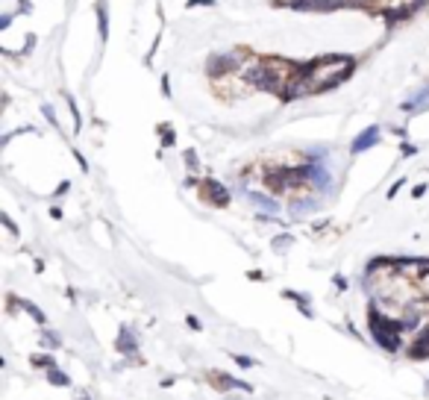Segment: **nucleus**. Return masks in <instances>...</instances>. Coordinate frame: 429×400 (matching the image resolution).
I'll use <instances>...</instances> for the list:
<instances>
[{"label": "nucleus", "instance_id": "nucleus-1", "mask_svg": "<svg viewBox=\"0 0 429 400\" xmlns=\"http://www.w3.org/2000/svg\"><path fill=\"white\" fill-rule=\"evenodd\" d=\"M353 71H356V59L347 56V53H327V56H318V59L306 62L312 94H324V91L341 85L344 80H350Z\"/></svg>", "mask_w": 429, "mask_h": 400}, {"label": "nucleus", "instance_id": "nucleus-2", "mask_svg": "<svg viewBox=\"0 0 429 400\" xmlns=\"http://www.w3.org/2000/svg\"><path fill=\"white\" fill-rule=\"evenodd\" d=\"M368 324H371V336L374 342L385 350V353H397L400 345H403V333H406V324L397 321V318H388L385 312H379L374 303L368 306Z\"/></svg>", "mask_w": 429, "mask_h": 400}, {"label": "nucleus", "instance_id": "nucleus-3", "mask_svg": "<svg viewBox=\"0 0 429 400\" xmlns=\"http://www.w3.org/2000/svg\"><path fill=\"white\" fill-rule=\"evenodd\" d=\"M306 183H312V168H309V162H306V165H294V168H268V171H265V186H268L274 194L300 188V186H306Z\"/></svg>", "mask_w": 429, "mask_h": 400}, {"label": "nucleus", "instance_id": "nucleus-4", "mask_svg": "<svg viewBox=\"0 0 429 400\" xmlns=\"http://www.w3.org/2000/svg\"><path fill=\"white\" fill-rule=\"evenodd\" d=\"M241 53H235V50H227V53H212L209 59H206V71H209V77H227V74H235L238 71V65H241Z\"/></svg>", "mask_w": 429, "mask_h": 400}, {"label": "nucleus", "instance_id": "nucleus-5", "mask_svg": "<svg viewBox=\"0 0 429 400\" xmlns=\"http://www.w3.org/2000/svg\"><path fill=\"white\" fill-rule=\"evenodd\" d=\"M206 383L215 389V392H232V389H241V392H253V386L247 383V380H235L232 374H227V371H209L206 374Z\"/></svg>", "mask_w": 429, "mask_h": 400}, {"label": "nucleus", "instance_id": "nucleus-6", "mask_svg": "<svg viewBox=\"0 0 429 400\" xmlns=\"http://www.w3.org/2000/svg\"><path fill=\"white\" fill-rule=\"evenodd\" d=\"M282 3L288 9H297V12H335L341 6H350L347 0H282Z\"/></svg>", "mask_w": 429, "mask_h": 400}, {"label": "nucleus", "instance_id": "nucleus-7", "mask_svg": "<svg viewBox=\"0 0 429 400\" xmlns=\"http://www.w3.org/2000/svg\"><path fill=\"white\" fill-rule=\"evenodd\" d=\"M200 191H203V200H206V203H212L215 209L229 206V191H227L218 180H203V183H200Z\"/></svg>", "mask_w": 429, "mask_h": 400}, {"label": "nucleus", "instance_id": "nucleus-8", "mask_svg": "<svg viewBox=\"0 0 429 400\" xmlns=\"http://www.w3.org/2000/svg\"><path fill=\"white\" fill-rule=\"evenodd\" d=\"M379 138H382V130L374 124V127H368V130H362L356 138H353V144H350V153L353 156H359V153H365V150H371L374 144H379Z\"/></svg>", "mask_w": 429, "mask_h": 400}, {"label": "nucleus", "instance_id": "nucleus-9", "mask_svg": "<svg viewBox=\"0 0 429 400\" xmlns=\"http://www.w3.org/2000/svg\"><path fill=\"white\" fill-rule=\"evenodd\" d=\"M115 350H118L121 356H135V353H138V342H135V333H132L129 327H121V330H118Z\"/></svg>", "mask_w": 429, "mask_h": 400}, {"label": "nucleus", "instance_id": "nucleus-10", "mask_svg": "<svg viewBox=\"0 0 429 400\" xmlns=\"http://www.w3.org/2000/svg\"><path fill=\"white\" fill-rule=\"evenodd\" d=\"M409 359H429V327L409 345Z\"/></svg>", "mask_w": 429, "mask_h": 400}, {"label": "nucleus", "instance_id": "nucleus-11", "mask_svg": "<svg viewBox=\"0 0 429 400\" xmlns=\"http://www.w3.org/2000/svg\"><path fill=\"white\" fill-rule=\"evenodd\" d=\"M97 32H100V41L109 38V12H106V0H97Z\"/></svg>", "mask_w": 429, "mask_h": 400}, {"label": "nucleus", "instance_id": "nucleus-12", "mask_svg": "<svg viewBox=\"0 0 429 400\" xmlns=\"http://www.w3.org/2000/svg\"><path fill=\"white\" fill-rule=\"evenodd\" d=\"M288 209H291L294 218H300L303 212H315V209H318V200H315V197H297V200H291Z\"/></svg>", "mask_w": 429, "mask_h": 400}, {"label": "nucleus", "instance_id": "nucleus-13", "mask_svg": "<svg viewBox=\"0 0 429 400\" xmlns=\"http://www.w3.org/2000/svg\"><path fill=\"white\" fill-rule=\"evenodd\" d=\"M427 103H429V85H427V88H421L412 100H403V106H400V109H403V112H415V109H421V106H427Z\"/></svg>", "mask_w": 429, "mask_h": 400}, {"label": "nucleus", "instance_id": "nucleus-14", "mask_svg": "<svg viewBox=\"0 0 429 400\" xmlns=\"http://www.w3.org/2000/svg\"><path fill=\"white\" fill-rule=\"evenodd\" d=\"M44 374H47V383L56 386V389H68V386H71V377H68L65 371H59V368H50V371H44Z\"/></svg>", "mask_w": 429, "mask_h": 400}, {"label": "nucleus", "instance_id": "nucleus-15", "mask_svg": "<svg viewBox=\"0 0 429 400\" xmlns=\"http://www.w3.org/2000/svg\"><path fill=\"white\" fill-rule=\"evenodd\" d=\"M282 297L294 300V303H297V309H300V312H303L306 318H312V315H315V312L309 309V306H312V303H309V297H303V294H297V292H282Z\"/></svg>", "mask_w": 429, "mask_h": 400}, {"label": "nucleus", "instance_id": "nucleus-16", "mask_svg": "<svg viewBox=\"0 0 429 400\" xmlns=\"http://www.w3.org/2000/svg\"><path fill=\"white\" fill-rule=\"evenodd\" d=\"M29 365L32 368H41V371H50V368H56V359L50 353H32L29 356Z\"/></svg>", "mask_w": 429, "mask_h": 400}, {"label": "nucleus", "instance_id": "nucleus-17", "mask_svg": "<svg viewBox=\"0 0 429 400\" xmlns=\"http://www.w3.org/2000/svg\"><path fill=\"white\" fill-rule=\"evenodd\" d=\"M21 309H24V312H26V315H29L35 324H47V315H44V312H41V309H38L32 300H21Z\"/></svg>", "mask_w": 429, "mask_h": 400}, {"label": "nucleus", "instance_id": "nucleus-18", "mask_svg": "<svg viewBox=\"0 0 429 400\" xmlns=\"http://www.w3.org/2000/svg\"><path fill=\"white\" fill-rule=\"evenodd\" d=\"M247 197H250L256 206H265V209H271V212H277V209H279V203H277V200H271V197H265V194H259V191H247Z\"/></svg>", "mask_w": 429, "mask_h": 400}, {"label": "nucleus", "instance_id": "nucleus-19", "mask_svg": "<svg viewBox=\"0 0 429 400\" xmlns=\"http://www.w3.org/2000/svg\"><path fill=\"white\" fill-rule=\"evenodd\" d=\"M182 159H185L188 171H200V159H197V150H194V147H188V150L182 153Z\"/></svg>", "mask_w": 429, "mask_h": 400}, {"label": "nucleus", "instance_id": "nucleus-20", "mask_svg": "<svg viewBox=\"0 0 429 400\" xmlns=\"http://www.w3.org/2000/svg\"><path fill=\"white\" fill-rule=\"evenodd\" d=\"M291 241H294V239H291V236H288V233H285V236H277V239H274V244H271V247H274V250H277V253H285V250H288V247H291Z\"/></svg>", "mask_w": 429, "mask_h": 400}, {"label": "nucleus", "instance_id": "nucleus-21", "mask_svg": "<svg viewBox=\"0 0 429 400\" xmlns=\"http://www.w3.org/2000/svg\"><path fill=\"white\" fill-rule=\"evenodd\" d=\"M41 345H44V347H50V350H56V347H62V339H59L56 333H50V330H47V333H41Z\"/></svg>", "mask_w": 429, "mask_h": 400}, {"label": "nucleus", "instance_id": "nucleus-22", "mask_svg": "<svg viewBox=\"0 0 429 400\" xmlns=\"http://www.w3.org/2000/svg\"><path fill=\"white\" fill-rule=\"evenodd\" d=\"M68 109H71V118H74V130L79 133V127H82V121H79V109H76V103H74V97H68Z\"/></svg>", "mask_w": 429, "mask_h": 400}, {"label": "nucleus", "instance_id": "nucleus-23", "mask_svg": "<svg viewBox=\"0 0 429 400\" xmlns=\"http://www.w3.org/2000/svg\"><path fill=\"white\" fill-rule=\"evenodd\" d=\"M159 133H162V144H165V147H174V141H177L174 130H171V127H159Z\"/></svg>", "mask_w": 429, "mask_h": 400}, {"label": "nucleus", "instance_id": "nucleus-24", "mask_svg": "<svg viewBox=\"0 0 429 400\" xmlns=\"http://www.w3.org/2000/svg\"><path fill=\"white\" fill-rule=\"evenodd\" d=\"M232 359H235V365H241V368H256V365H259L256 359H250V356H244V353H232Z\"/></svg>", "mask_w": 429, "mask_h": 400}, {"label": "nucleus", "instance_id": "nucleus-25", "mask_svg": "<svg viewBox=\"0 0 429 400\" xmlns=\"http://www.w3.org/2000/svg\"><path fill=\"white\" fill-rule=\"evenodd\" d=\"M0 221H3V227H6V230H9V233L15 236V239H18V227H15V221H12L9 215H0Z\"/></svg>", "mask_w": 429, "mask_h": 400}, {"label": "nucleus", "instance_id": "nucleus-26", "mask_svg": "<svg viewBox=\"0 0 429 400\" xmlns=\"http://www.w3.org/2000/svg\"><path fill=\"white\" fill-rule=\"evenodd\" d=\"M41 112H44V118H47V121H50L53 127L59 124V121H56V112H53V106H47V103H44V106H41Z\"/></svg>", "mask_w": 429, "mask_h": 400}, {"label": "nucleus", "instance_id": "nucleus-27", "mask_svg": "<svg viewBox=\"0 0 429 400\" xmlns=\"http://www.w3.org/2000/svg\"><path fill=\"white\" fill-rule=\"evenodd\" d=\"M400 150H403V156H415V153H418V147H415V144H409V141H403V144H400Z\"/></svg>", "mask_w": 429, "mask_h": 400}, {"label": "nucleus", "instance_id": "nucleus-28", "mask_svg": "<svg viewBox=\"0 0 429 400\" xmlns=\"http://www.w3.org/2000/svg\"><path fill=\"white\" fill-rule=\"evenodd\" d=\"M68 188H71V183H68V180H62V183L56 186V191H53V194H56V197H62V194H68Z\"/></svg>", "mask_w": 429, "mask_h": 400}, {"label": "nucleus", "instance_id": "nucleus-29", "mask_svg": "<svg viewBox=\"0 0 429 400\" xmlns=\"http://www.w3.org/2000/svg\"><path fill=\"white\" fill-rule=\"evenodd\" d=\"M332 283H335V289H338V292H344V289H347V277H344V274H335V280H332Z\"/></svg>", "mask_w": 429, "mask_h": 400}, {"label": "nucleus", "instance_id": "nucleus-30", "mask_svg": "<svg viewBox=\"0 0 429 400\" xmlns=\"http://www.w3.org/2000/svg\"><path fill=\"white\" fill-rule=\"evenodd\" d=\"M185 6H188V9H197V6H215V0H188Z\"/></svg>", "mask_w": 429, "mask_h": 400}, {"label": "nucleus", "instance_id": "nucleus-31", "mask_svg": "<svg viewBox=\"0 0 429 400\" xmlns=\"http://www.w3.org/2000/svg\"><path fill=\"white\" fill-rule=\"evenodd\" d=\"M188 327H191V330H197V333L203 330V324H200V318H197V315H188Z\"/></svg>", "mask_w": 429, "mask_h": 400}, {"label": "nucleus", "instance_id": "nucleus-32", "mask_svg": "<svg viewBox=\"0 0 429 400\" xmlns=\"http://www.w3.org/2000/svg\"><path fill=\"white\" fill-rule=\"evenodd\" d=\"M162 94H165V97H171V80H168V74L162 77Z\"/></svg>", "mask_w": 429, "mask_h": 400}, {"label": "nucleus", "instance_id": "nucleus-33", "mask_svg": "<svg viewBox=\"0 0 429 400\" xmlns=\"http://www.w3.org/2000/svg\"><path fill=\"white\" fill-rule=\"evenodd\" d=\"M403 186H406V180L400 177V183H394V186H391V191H388V197H397V191H400Z\"/></svg>", "mask_w": 429, "mask_h": 400}, {"label": "nucleus", "instance_id": "nucleus-34", "mask_svg": "<svg viewBox=\"0 0 429 400\" xmlns=\"http://www.w3.org/2000/svg\"><path fill=\"white\" fill-rule=\"evenodd\" d=\"M427 3H429V0H412V3H409V6H412V12H421V9H424V6H427Z\"/></svg>", "mask_w": 429, "mask_h": 400}, {"label": "nucleus", "instance_id": "nucleus-35", "mask_svg": "<svg viewBox=\"0 0 429 400\" xmlns=\"http://www.w3.org/2000/svg\"><path fill=\"white\" fill-rule=\"evenodd\" d=\"M9 24H12V15H9V12H6V15H3V18H0V29H9Z\"/></svg>", "mask_w": 429, "mask_h": 400}, {"label": "nucleus", "instance_id": "nucleus-36", "mask_svg": "<svg viewBox=\"0 0 429 400\" xmlns=\"http://www.w3.org/2000/svg\"><path fill=\"white\" fill-rule=\"evenodd\" d=\"M74 156H76V162H79V168H82V171H88V162H85V156H82V153H76V150H74Z\"/></svg>", "mask_w": 429, "mask_h": 400}, {"label": "nucleus", "instance_id": "nucleus-37", "mask_svg": "<svg viewBox=\"0 0 429 400\" xmlns=\"http://www.w3.org/2000/svg\"><path fill=\"white\" fill-rule=\"evenodd\" d=\"M424 194H427V186H415L412 188V197H424Z\"/></svg>", "mask_w": 429, "mask_h": 400}, {"label": "nucleus", "instance_id": "nucleus-38", "mask_svg": "<svg viewBox=\"0 0 429 400\" xmlns=\"http://www.w3.org/2000/svg\"><path fill=\"white\" fill-rule=\"evenodd\" d=\"M247 280H265V274L262 271H247Z\"/></svg>", "mask_w": 429, "mask_h": 400}, {"label": "nucleus", "instance_id": "nucleus-39", "mask_svg": "<svg viewBox=\"0 0 429 400\" xmlns=\"http://www.w3.org/2000/svg\"><path fill=\"white\" fill-rule=\"evenodd\" d=\"M50 218H53V221H59V218H62V209H59V206H53V209H50Z\"/></svg>", "mask_w": 429, "mask_h": 400}, {"label": "nucleus", "instance_id": "nucleus-40", "mask_svg": "<svg viewBox=\"0 0 429 400\" xmlns=\"http://www.w3.org/2000/svg\"><path fill=\"white\" fill-rule=\"evenodd\" d=\"M21 9H24V12H29V0H21Z\"/></svg>", "mask_w": 429, "mask_h": 400}, {"label": "nucleus", "instance_id": "nucleus-41", "mask_svg": "<svg viewBox=\"0 0 429 400\" xmlns=\"http://www.w3.org/2000/svg\"><path fill=\"white\" fill-rule=\"evenodd\" d=\"M347 3H365V0H347Z\"/></svg>", "mask_w": 429, "mask_h": 400}, {"label": "nucleus", "instance_id": "nucleus-42", "mask_svg": "<svg viewBox=\"0 0 429 400\" xmlns=\"http://www.w3.org/2000/svg\"><path fill=\"white\" fill-rule=\"evenodd\" d=\"M427 262H429V259H427Z\"/></svg>", "mask_w": 429, "mask_h": 400}]
</instances>
